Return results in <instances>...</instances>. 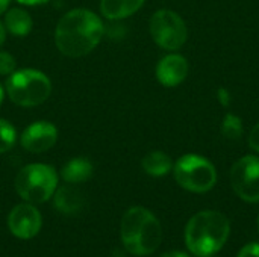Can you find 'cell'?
I'll use <instances>...</instances> for the list:
<instances>
[{"mask_svg":"<svg viewBox=\"0 0 259 257\" xmlns=\"http://www.w3.org/2000/svg\"><path fill=\"white\" fill-rule=\"evenodd\" d=\"M188 76V61L182 55H167L156 65V77L167 88L178 86Z\"/></svg>","mask_w":259,"mask_h":257,"instance_id":"11","label":"cell"},{"mask_svg":"<svg viewBox=\"0 0 259 257\" xmlns=\"http://www.w3.org/2000/svg\"><path fill=\"white\" fill-rule=\"evenodd\" d=\"M41 214L38 209L29 203H21L15 206L8 217L9 232L18 239H32L41 230Z\"/></svg>","mask_w":259,"mask_h":257,"instance_id":"9","label":"cell"},{"mask_svg":"<svg viewBox=\"0 0 259 257\" xmlns=\"http://www.w3.org/2000/svg\"><path fill=\"white\" fill-rule=\"evenodd\" d=\"M53 195H55V208L64 215H76L83 206V198L80 192L74 188L70 186H62L59 189L56 188Z\"/></svg>","mask_w":259,"mask_h":257,"instance_id":"13","label":"cell"},{"mask_svg":"<svg viewBox=\"0 0 259 257\" xmlns=\"http://www.w3.org/2000/svg\"><path fill=\"white\" fill-rule=\"evenodd\" d=\"M105 26L97 14L90 9H73L61 17L55 30L58 50L68 58L88 55L102 41Z\"/></svg>","mask_w":259,"mask_h":257,"instance_id":"1","label":"cell"},{"mask_svg":"<svg viewBox=\"0 0 259 257\" xmlns=\"http://www.w3.org/2000/svg\"><path fill=\"white\" fill-rule=\"evenodd\" d=\"M161 257H190L188 254H185V253H182V251H168V253H165L164 256Z\"/></svg>","mask_w":259,"mask_h":257,"instance_id":"24","label":"cell"},{"mask_svg":"<svg viewBox=\"0 0 259 257\" xmlns=\"http://www.w3.org/2000/svg\"><path fill=\"white\" fill-rule=\"evenodd\" d=\"M121 242L135 256H149L162 241V227L158 218L146 208H131L121 218Z\"/></svg>","mask_w":259,"mask_h":257,"instance_id":"2","label":"cell"},{"mask_svg":"<svg viewBox=\"0 0 259 257\" xmlns=\"http://www.w3.org/2000/svg\"><path fill=\"white\" fill-rule=\"evenodd\" d=\"M5 38H6V29H5V24L0 23V48L5 42Z\"/></svg>","mask_w":259,"mask_h":257,"instance_id":"25","label":"cell"},{"mask_svg":"<svg viewBox=\"0 0 259 257\" xmlns=\"http://www.w3.org/2000/svg\"><path fill=\"white\" fill-rule=\"evenodd\" d=\"M258 229H259V218H258Z\"/></svg>","mask_w":259,"mask_h":257,"instance_id":"28","label":"cell"},{"mask_svg":"<svg viewBox=\"0 0 259 257\" xmlns=\"http://www.w3.org/2000/svg\"><path fill=\"white\" fill-rule=\"evenodd\" d=\"M3 97H5V91H3V86L0 85V105H2V101H3Z\"/></svg>","mask_w":259,"mask_h":257,"instance_id":"27","label":"cell"},{"mask_svg":"<svg viewBox=\"0 0 259 257\" xmlns=\"http://www.w3.org/2000/svg\"><path fill=\"white\" fill-rule=\"evenodd\" d=\"M249 145L253 151L259 153V123L252 129V132L249 135Z\"/></svg>","mask_w":259,"mask_h":257,"instance_id":"21","label":"cell"},{"mask_svg":"<svg viewBox=\"0 0 259 257\" xmlns=\"http://www.w3.org/2000/svg\"><path fill=\"white\" fill-rule=\"evenodd\" d=\"M15 138H17V133H15L14 126L9 121L0 118V153L8 151L14 145Z\"/></svg>","mask_w":259,"mask_h":257,"instance_id":"18","label":"cell"},{"mask_svg":"<svg viewBox=\"0 0 259 257\" xmlns=\"http://www.w3.org/2000/svg\"><path fill=\"white\" fill-rule=\"evenodd\" d=\"M231 183L235 194L247 201H259V158L258 156H244L234 164L231 170Z\"/></svg>","mask_w":259,"mask_h":257,"instance_id":"8","label":"cell"},{"mask_svg":"<svg viewBox=\"0 0 259 257\" xmlns=\"http://www.w3.org/2000/svg\"><path fill=\"white\" fill-rule=\"evenodd\" d=\"M17 2L24 6H39V5H46L49 0H17Z\"/></svg>","mask_w":259,"mask_h":257,"instance_id":"23","label":"cell"},{"mask_svg":"<svg viewBox=\"0 0 259 257\" xmlns=\"http://www.w3.org/2000/svg\"><path fill=\"white\" fill-rule=\"evenodd\" d=\"M237 257H259V244L258 242H250L246 244Z\"/></svg>","mask_w":259,"mask_h":257,"instance_id":"20","label":"cell"},{"mask_svg":"<svg viewBox=\"0 0 259 257\" xmlns=\"http://www.w3.org/2000/svg\"><path fill=\"white\" fill-rule=\"evenodd\" d=\"M146 0H100V11L109 20H121L135 14Z\"/></svg>","mask_w":259,"mask_h":257,"instance_id":"12","label":"cell"},{"mask_svg":"<svg viewBox=\"0 0 259 257\" xmlns=\"http://www.w3.org/2000/svg\"><path fill=\"white\" fill-rule=\"evenodd\" d=\"M231 226L228 218L217 211L196 214L187 224L185 244L197 257L215 254L228 241Z\"/></svg>","mask_w":259,"mask_h":257,"instance_id":"3","label":"cell"},{"mask_svg":"<svg viewBox=\"0 0 259 257\" xmlns=\"http://www.w3.org/2000/svg\"><path fill=\"white\" fill-rule=\"evenodd\" d=\"M6 92L15 105L33 108L49 98L52 82L42 71L24 68L9 74L6 80Z\"/></svg>","mask_w":259,"mask_h":257,"instance_id":"4","label":"cell"},{"mask_svg":"<svg viewBox=\"0 0 259 257\" xmlns=\"http://www.w3.org/2000/svg\"><path fill=\"white\" fill-rule=\"evenodd\" d=\"M58 141V129L49 121H35L21 133V145L30 153L50 150Z\"/></svg>","mask_w":259,"mask_h":257,"instance_id":"10","label":"cell"},{"mask_svg":"<svg viewBox=\"0 0 259 257\" xmlns=\"http://www.w3.org/2000/svg\"><path fill=\"white\" fill-rule=\"evenodd\" d=\"M150 35L164 50H179L188 38V29L179 14L159 9L150 18Z\"/></svg>","mask_w":259,"mask_h":257,"instance_id":"7","label":"cell"},{"mask_svg":"<svg viewBox=\"0 0 259 257\" xmlns=\"http://www.w3.org/2000/svg\"><path fill=\"white\" fill-rule=\"evenodd\" d=\"M93 164L87 158H74L64 165L61 177L67 183H82L93 176Z\"/></svg>","mask_w":259,"mask_h":257,"instance_id":"14","label":"cell"},{"mask_svg":"<svg viewBox=\"0 0 259 257\" xmlns=\"http://www.w3.org/2000/svg\"><path fill=\"white\" fill-rule=\"evenodd\" d=\"M14 71H15V58L8 52L0 50V74L8 76L12 74Z\"/></svg>","mask_w":259,"mask_h":257,"instance_id":"19","label":"cell"},{"mask_svg":"<svg viewBox=\"0 0 259 257\" xmlns=\"http://www.w3.org/2000/svg\"><path fill=\"white\" fill-rule=\"evenodd\" d=\"M243 121L234 114H226L222 123V135L229 141H237L243 136Z\"/></svg>","mask_w":259,"mask_h":257,"instance_id":"17","label":"cell"},{"mask_svg":"<svg viewBox=\"0 0 259 257\" xmlns=\"http://www.w3.org/2000/svg\"><path fill=\"white\" fill-rule=\"evenodd\" d=\"M141 167L149 176L161 177L171 171L173 162H171V158L165 155L164 151H150L149 155L143 158Z\"/></svg>","mask_w":259,"mask_h":257,"instance_id":"16","label":"cell"},{"mask_svg":"<svg viewBox=\"0 0 259 257\" xmlns=\"http://www.w3.org/2000/svg\"><path fill=\"white\" fill-rule=\"evenodd\" d=\"M219 100H220V103H222L223 106H228V105H229L231 95H229L228 89H225V88H220V89H219Z\"/></svg>","mask_w":259,"mask_h":257,"instance_id":"22","label":"cell"},{"mask_svg":"<svg viewBox=\"0 0 259 257\" xmlns=\"http://www.w3.org/2000/svg\"><path fill=\"white\" fill-rule=\"evenodd\" d=\"M175 179L187 191L202 194L214 188L217 182L215 167L203 156L185 155L175 165Z\"/></svg>","mask_w":259,"mask_h":257,"instance_id":"6","label":"cell"},{"mask_svg":"<svg viewBox=\"0 0 259 257\" xmlns=\"http://www.w3.org/2000/svg\"><path fill=\"white\" fill-rule=\"evenodd\" d=\"M32 17L21 8H12L6 11L5 29L15 36H26L32 30Z\"/></svg>","mask_w":259,"mask_h":257,"instance_id":"15","label":"cell"},{"mask_svg":"<svg viewBox=\"0 0 259 257\" xmlns=\"http://www.w3.org/2000/svg\"><path fill=\"white\" fill-rule=\"evenodd\" d=\"M58 188V173L46 164H30L21 168L15 177L17 194L29 203H44L53 197Z\"/></svg>","mask_w":259,"mask_h":257,"instance_id":"5","label":"cell"},{"mask_svg":"<svg viewBox=\"0 0 259 257\" xmlns=\"http://www.w3.org/2000/svg\"><path fill=\"white\" fill-rule=\"evenodd\" d=\"M203 257H212V256H203Z\"/></svg>","mask_w":259,"mask_h":257,"instance_id":"29","label":"cell"},{"mask_svg":"<svg viewBox=\"0 0 259 257\" xmlns=\"http://www.w3.org/2000/svg\"><path fill=\"white\" fill-rule=\"evenodd\" d=\"M9 6V0H0V14L6 12Z\"/></svg>","mask_w":259,"mask_h":257,"instance_id":"26","label":"cell"}]
</instances>
